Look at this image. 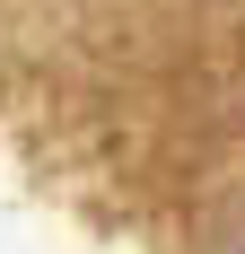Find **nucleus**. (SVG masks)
<instances>
[{"mask_svg":"<svg viewBox=\"0 0 245 254\" xmlns=\"http://www.w3.org/2000/svg\"><path fill=\"white\" fill-rule=\"evenodd\" d=\"M237 254H245V246H237Z\"/></svg>","mask_w":245,"mask_h":254,"instance_id":"f257e3e1","label":"nucleus"}]
</instances>
